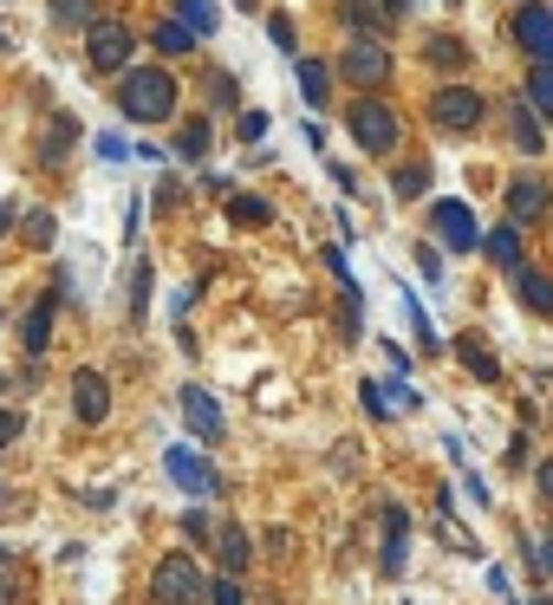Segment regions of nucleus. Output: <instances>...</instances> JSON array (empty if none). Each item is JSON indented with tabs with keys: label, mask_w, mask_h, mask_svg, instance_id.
I'll return each mask as SVG.
<instances>
[{
	"label": "nucleus",
	"mask_w": 553,
	"mask_h": 605,
	"mask_svg": "<svg viewBox=\"0 0 553 605\" xmlns=\"http://www.w3.org/2000/svg\"><path fill=\"white\" fill-rule=\"evenodd\" d=\"M118 111H124L131 125H163V118H176V78L163 66H131L124 85H118Z\"/></svg>",
	"instance_id": "obj_1"
},
{
	"label": "nucleus",
	"mask_w": 553,
	"mask_h": 605,
	"mask_svg": "<svg viewBox=\"0 0 553 605\" xmlns=\"http://www.w3.org/2000/svg\"><path fill=\"white\" fill-rule=\"evenodd\" d=\"M150 599L156 605H203L208 599L203 566H196L189 553H163V560L150 566Z\"/></svg>",
	"instance_id": "obj_2"
},
{
	"label": "nucleus",
	"mask_w": 553,
	"mask_h": 605,
	"mask_svg": "<svg viewBox=\"0 0 553 605\" xmlns=\"http://www.w3.org/2000/svg\"><path fill=\"white\" fill-rule=\"evenodd\" d=\"M430 228H436V241L449 248V255H476L482 248V222H476V208L456 196H443L430 208Z\"/></svg>",
	"instance_id": "obj_3"
},
{
	"label": "nucleus",
	"mask_w": 553,
	"mask_h": 605,
	"mask_svg": "<svg viewBox=\"0 0 553 605\" xmlns=\"http://www.w3.org/2000/svg\"><path fill=\"white\" fill-rule=\"evenodd\" d=\"M346 125H351V137H358V150H371V156H391V150H398V111H391L384 98H358Z\"/></svg>",
	"instance_id": "obj_4"
},
{
	"label": "nucleus",
	"mask_w": 553,
	"mask_h": 605,
	"mask_svg": "<svg viewBox=\"0 0 553 605\" xmlns=\"http://www.w3.org/2000/svg\"><path fill=\"white\" fill-rule=\"evenodd\" d=\"M163 475H170L189 501H208V495L221 488V475L208 469V456L203 450H189V443H170V450H163Z\"/></svg>",
	"instance_id": "obj_5"
},
{
	"label": "nucleus",
	"mask_w": 553,
	"mask_h": 605,
	"mask_svg": "<svg viewBox=\"0 0 553 605\" xmlns=\"http://www.w3.org/2000/svg\"><path fill=\"white\" fill-rule=\"evenodd\" d=\"M430 118H436V131L463 137V131H482L488 105H482V91H469V85H449V91H436V98H430Z\"/></svg>",
	"instance_id": "obj_6"
},
{
	"label": "nucleus",
	"mask_w": 553,
	"mask_h": 605,
	"mask_svg": "<svg viewBox=\"0 0 553 605\" xmlns=\"http://www.w3.org/2000/svg\"><path fill=\"white\" fill-rule=\"evenodd\" d=\"M131 26H118V20H91L85 26V53H91V66L98 72H124L131 66Z\"/></svg>",
	"instance_id": "obj_7"
},
{
	"label": "nucleus",
	"mask_w": 553,
	"mask_h": 605,
	"mask_svg": "<svg viewBox=\"0 0 553 605\" xmlns=\"http://www.w3.org/2000/svg\"><path fill=\"white\" fill-rule=\"evenodd\" d=\"M72 417H78V423H105V417H111V385H105L98 365H78V371H72Z\"/></svg>",
	"instance_id": "obj_8"
},
{
	"label": "nucleus",
	"mask_w": 553,
	"mask_h": 605,
	"mask_svg": "<svg viewBox=\"0 0 553 605\" xmlns=\"http://www.w3.org/2000/svg\"><path fill=\"white\" fill-rule=\"evenodd\" d=\"M514 40H521V53L534 60V66H553V7H521L514 13Z\"/></svg>",
	"instance_id": "obj_9"
},
{
	"label": "nucleus",
	"mask_w": 553,
	"mask_h": 605,
	"mask_svg": "<svg viewBox=\"0 0 553 605\" xmlns=\"http://www.w3.org/2000/svg\"><path fill=\"white\" fill-rule=\"evenodd\" d=\"M183 430H189L196 443H221V403H215V391L183 385Z\"/></svg>",
	"instance_id": "obj_10"
},
{
	"label": "nucleus",
	"mask_w": 553,
	"mask_h": 605,
	"mask_svg": "<svg viewBox=\"0 0 553 605\" xmlns=\"http://www.w3.org/2000/svg\"><path fill=\"white\" fill-rule=\"evenodd\" d=\"M404 553H411V515L398 501H384V580H404Z\"/></svg>",
	"instance_id": "obj_11"
},
{
	"label": "nucleus",
	"mask_w": 553,
	"mask_h": 605,
	"mask_svg": "<svg viewBox=\"0 0 553 605\" xmlns=\"http://www.w3.org/2000/svg\"><path fill=\"white\" fill-rule=\"evenodd\" d=\"M547 183H541V176H514V183H508V222H514V228H528V222H541V215H547Z\"/></svg>",
	"instance_id": "obj_12"
},
{
	"label": "nucleus",
	"mask_w": 553,
	"mask_h": 605,
	"mask_svg": "<svg viewBox=\"0 0 553 605\" xmlns=\"http://www.w3.org/2000/svg\"><path fill=\"white\" fill-rule=\"evenodd\" d=\"M339 72H346L351 85H384V78H391V53H384L378 40H371V46L358 40V46H351L346 60H339Z\"/></svg>",
	"instance_id": "obj_13"
},
{
	"label": "nucleus",
	"mask_w": 553,
	"mask_h": 605,
	"mask_svg": "<svg viewBox=\"0 0 553 605\" xmlns=\"http://www.w3.org/2000/svg\"><path fill=\"white\" fill-rule=\"evenodd\" d=\"M508 273H514V300L534 306L541 320H553V280L547 273H534V268H508Z\"/></svg>",
	"instance_id": "obj_14"
},
{
	"label": "nucleus",
	"mask_w": 553,
	"mask_h": 605,
	"mask_svg": "<svg viewBox=\"0 0 553 605\" xmlns=\"http://www.w3.org/2000/svg\"><path fill=\"white\" fill-rule=\"evenodd\" d=\"M293 78H300V98H306L313 111H326V91H333V72L319 66V60H293Z\"/></svg>",
	"instance_id": "obj_15"
},
{
	"label": "nucleus",
	"mask_w": 553,
	"mask_h": 605,
	"mask_svg": "<svg viewBox=\"0 0 553 605\" xmlns=\"http://www.w3.org/2000/svg\"><path fill=\"white\" fill-rule=\"evenodd\" d=\"M53 313H59V300L46 293V300H40V306L26 313V326H20V338H26V352H33V358H40V352L53 345Z\"/></svg>",
	"instance_id": "obj_16"
},
{
	"label": "nucleus",
	"mask_w": 553,
	"mask_h": 605,
	"mask_svg": "<svg viewBox=\"0 0 553 605\" xmlns=\"http://www.w3.org/2000/svg\"><path fill=\"white\" fill-rule=\"evenodd\" d=\"M423 60H430L436 72H463L469 66V46H463L456 33H436V40H423Z\"/></svg>",
	"instance_id": "obj_17"
},
{
	"label": "nucleus",
	"mask_w": 553,
	"mask_h": 605,
	"mask_svg": "<svg viewBox=\"0 0 553 605\" xmlns=\"http://www.w3.org/2000/svg\"><path fill=\"white\" fill-rule=\"evenodd\" d=\"M215 540H221V573H248V560H254V547H248V534L241 528H215Z\"/></svg>",
	"instance_id": "obj_18"
},
{
	"label": "nucleus",
	"mask_w": 553,
	"mask_h": 605,
	"mask_svg": "<svg viewBox=\"0 0 553 605\" xmlns=\"http://www.w3.org/2000/svg\"><path fill=\"white\" fill-rule=\"evenodd\" d=\"M482 255H488V261H501V268H521V228L508 222V228L482 235Z\"/></svg>",
	"instance_id": "obj_19"
},
{
	"label": "nucleus",
	"mask_w": 553,
	"mask_h": 605,
	"mask_svg": "<svg viewBox=\"0 0 553 605\" xmlns=\"http://www.w3.org/2000/svg\"><path fill=\"white\" fill-rule=\"evenodd\" d=\"M46 13H53L59 33H72V26H91L98 20V0H46Z\"/></svg>",
	"instance_id": "obj_20"
},
{
	"label": "nucleus",
	"mask_w": 553,
	"mask_h": 605,
	"mask_svg": "<svg viewBox=\"0 0 553 605\" xmlns=\"http://www.w3.org/2000/svg\"><path fill=\"white\" fill-rule=\"evenodd\" d=\"M521 105H534V118H553V66L528 72V98Z\"/></svg>",
	"instance_id": "obj_21"
},
{
	"label": "nucleus",
	"mask_w": 553,
	"mask_h": 605,
	"mask_svg": "<svg viewBox=\"0 0 553 605\" xmlns=\"http://www.w3.org/2000/svg\"><path fill=\"white\" fill-rule=\"evenodd\" d=\"M170 20H183L189 33H215V20H221V13H215V0H176V13H170Z\"/></svg>",
	"instance_id": "obj_22"
},
{
	"label": "nucleus",
	"mask_w": 553,
	"mask_h": 605,
	"mask_svg": "<svg viewBox=\"0 0 553 605\" xmlns=\"http://www.w3.org/2000/svg\"><path fill=\"white\" fill-rule=\"evenodd\" d=\"M150 40H156V53H170V60H176V53H189V46H196V33H189V26H183V20H156V33H150Z\"/></svg>",
	"instance_id": "obj_23"
},
{
	"label": "nucleus",
	"mask_w": 553,
	"mask_h": 605,
	"mask_svg": "<svg viewBox=\"0 0 553 605\" xmlns=\"http://www.w3.org/2000/svg\"><path fill=\"white\" fill-rule=\"evenodd\" d=\"M456 358H463V365H469L482 385H495V378H501V371H495V352H488L482 338H463V345H456Z\"/></svg>",
	"instance_id": "obj_24"
},
{
	"label": "nucleus",
	"mask_w": 553,
	"mask_h": 605,
	"mask_svg": "<svg viewBox=\"0 0 553 605\" xmlns=\"http://www.w3.org/2000/svg\"><path fill=\"white\" fill-rule=\"evenodd\" d=\"M514 143H521V150H528V156H541V150H547V131H541V118H534V111H528V105H521V111H514Z\"/></svg>",
	"instance_id": "obj_25"
},
{
	"label": "nucleus",
	"mask_w": 553,
	"mask_h": 605,
	"mask_svg": "<svg viewBox=\"0 0 553 605\" xmlns=\"http://www.w3.org/2000/svg\"><path fill=\"white\" fill-rule=\"evenodd\" d=\"M150 280H156V268L131 261V320H150Z\"/></svg>",
	"instance_id": "obj_26"
},
{
	"label": "nucleus",
	"mask_w": 553,
	"mask_h": 605,
	"mask_svg": "<svg viewBox=\"0 0 553 605\" xmlns=\"http://www.w3.org/2000/svg\"><path fill=\"white\" fill-rule=\"evenodd\" d=\"M176 150H183V163H203V156H208V125H203V118H189V125H183Z\"/></svg>",
	"instance_id": "obj_27"
},
{
	"label": "nucleus",
	"mask_w": 553,
	"mask_h": 605,
	"mask_svg": "<svg viewBox=\"0 0 553 605\" xmlns=\"http://www.w3.org/2000/svg\"><path fill=\"white\" fill-rule=\"evenodd\" d=\"M228 215H235L241 228H261V222H274V208H268L261 196H235V202H228Z\"/></svg>",
	"instance_id": "obj_28"
},
{
	"label": "nucleus",
	"mask_w": 553,
	"mask_h": 605,
	"mask_svg": "<svg viewBox=\"0 0 553 605\" xmlns=\"http://www.w3.org/2000/svg\"><path fill=\"white\" fill-rule=\"evenodd\" d=\"M391 190H398L404 202H411V196H423V190H430V163H404V170L391 176Z\"/></svg>",
	"instance_id": "obj_29"
},
{
	"label": "nucleus",
	"mask_w": 553,
	"mask_h": 605,
	"mask_svg": "<svg viewBox=\"0 0 553 605\" xmlns=\"http://www.w3.org/2000/svg\"><path fill=\"white\" fill-rule=\"evenodd\" d=\"M404 313H411V333H416V345H423V352H443V338H436V326L423 320V306H416L411 293H404Z\"/></svg>",
	"instance_id": "obj_30"
},
{
	"label": "nucleus",
	"mask_w": 553,
	"mask_h": 605,
	"mask_svg": "<svg viewBox=\"0 0 553 605\" xmlns=\"http://www.w3.org/2000/svg\"><path fill=\"white\" fill-rule=\"evenodd\" d=\"M91 150H98V163H131V143H124L118 131H98L91 137Z\"/></svg>",
	"instance_id": "obj_31"
},
{
	"label": "nucleus",
	"mask_w": 553,
	"mask_h": 605,
	"mask_svg": "<svg viewBox=\"0 0 553 605\" xmlns=\"http://www.w3.org/2000/svg\"><path fill=\"white\" fill-rule=\"evenodd\" d=\"M358 403L371 410V423H384V417H391V391H384V385H371V378L358 385Z\"/></svg>",
	"instance_id": "obj_32"
},
{
	"label": "nucleus",
	"mask_w": 553,
	"mask_h": 605,
	"mask_svg": "<svg viewBox=\"0 0 553 605\" xmlns=\"http://www.w3.org/2000/svg\"><path fill=\"white\" fill-rule=\"evenodd\" d=\"M26 241H33V248H53V215H46V208L26 215Z\"/></svg>",
	"instance_id": "obj_33"
},
{
	"label": "nucleus",
	"mask_w": 553,
	"mask_h": 605,
	"mask_svg": "<svg viewBox=\"0 0 553 605\" xmlns=\"http://www.w3.org/2000/svg\"><path fill=\"white\" fill-rule=\"evenodd\" d=\"M183 540H196V547H203V540H215V521H208L203 508H189V515H183Z\"/></svg>",
	"instance_id": "obj_34"
},
{
	"label": "nucleus",
	"mask_w": 553,
	"mask_h": 605,
	"mask_svg": "<svg viewBox=\"0 0 553 605\" xmlns=\"http://www.w3.org/2000/svg\"><path fill=\"white\" fill-rule=\"evenodd\" d=\"M208 599H215V605H241V586H235V573H215V580H208Z\"/></svg>",
	"instance_id": "obj_35"
},
{
	"label": "nucleus",
	"mask_w": 553,
	"mask_h": 605,
	"mask_svg": "<svg viewBox=\"0 0 553 605\" xmlns=\"http://www.w3.org/2000/svg\"><path fill=\"white\" fill-rule=\"evenodd\" d=\"M416 268H423V280H430V287H436V280H443V255H436V248H423V241H416Z\"/></svg>",
	"instance_id": "obj_36"
},
{
	"label": "nucleus",
	"mask_w": 553,
	"mask_h": 605,
	"mask_svg": "<svg viewBox=\"0 0 553 605\" xmlns=\"http://www.w3.org/2000/svg\"><path fill=\"white\" fill-rule=\"evenodd\" d=\"M241 137L261 143V137H268V111H241Z\"/></svg>",
	"instance_id": "obj_37"
},
{
	"label": "nucleus",
	"mask_w": 553,
	"mask_h": 605,
	"mask_svg": "<svg viewBox=\"0 0 553 605\" xmlns=\"http://www.w3.org/2000/svg\"><path fill=\"white\" fill-rule=\"evenodd\" d=\"M508 586H514V580H508V566H488V593H495V599H508Z\"/></svg>",
	"instance_id": "obj_38"
},
{
	"label": "nucleus",
	"mask_w": 553,
	"mask_h": 605,
	"mask_svg": "<svg viewBox=\"0 0 553 605\" xmlns=\"http://www.w3.org/2000/svg\"><path fill=\"white\" fill-rule=\"evenodd\" d=\"M268 33H274L280 53H293V26H286V20H268Z\"/></svg>",
	"instance_id": "obj_39"
},
{
	"label": "nucleus",
	"mask_w": 553,
	"mask_h": 605,
	"mask_svg": "<svg viewBox=\"0 0 553 605\" xmlns=\"http://www.w3.org/2000/svg\"><path fill=\"white\" fill-rule=\"evenodd\" d=\"M13 436H20V417H13V410H0V450H7Z\"/></svg>",
	"instance_id": "obj_40"
},
{
	"label": "nucleus",
	"mask_w": 553,
	"mask_h": 605,
	"mask_svg": "<svg viewBox=\"0 0 553 605\" xmlns=\"http://www.w3.org/2000/svg\"><path fill=\"white\" fill-rule=\"evenodd\" d=\"M534 488H541V501H553V463H541V475H534Z\"/></svg>",
	"instance_id": "obj_41"
},
{
	"label": "nucleus",
	"mask_w": 553,
	"mask_h": 605,
	"mask_svg": "<svg viewBox=\"0 0 553 605\" xmlns=\"http://www.w3.org/2000/svg\"><path fill=\"white\" fill-rule=\"evenodd\" d=\"M541 560H547V573H553V528H547V540H541Z\"/></svg>",
	"instance_id": "obj_42"
},
{
	"label": "nucleus",
	"mask_w": 553,
	"mask_h": 605,
	"mask_svg": "<svg viewBox=\"0 0 553 605\" xmlns=\"http://www.w3.org/2000/svg\"><path fill=\"white\" fill-rule=\"evenodd\" d=\"M7 222H13V215H7V208H0V228H7Z\"/></svg>",
	"instance_id": "obj_43"
},
{
	"label": "nucleus",
	"mask_w": 553,
	"mask_h": 605,
	"mask_svg": "<svg viewBox=\"0 0 553 605\" xmlns=\"http://www.w3.org/2000/svg\"><path fill=\"white\" fill-rule=\"evenodd\" d=\"M534 605H553V599H547V593H541V599H534Z\"/></svg>",
	"instance_id": "obj_44"
},
{
	"label": "nucleus",
	"mask_w": 553,
	"mask_h": 605,
	"mask_svg": "<svg viewBox=\"0 0 553 605\" xmlns=\"http://www.w3.org/2000/svg\"><path fill=\"white\" fill-rule=\"evenodd\" d=\"M0 566H7V547H0Z\"/></svg>",
	"instance_id": "obj_45"
},
{
	"label": "nucleus",
	"mask_w": 553,
	"mask_h": 605,
	"mask_svg": "<svg viewBox=\"0 0 553 605\" xmlns=\"http://www.w3.org/2000/svg\"><path fill=\"white\" fill-rule=\"evenodd\" d=\"M0 46H7V26H0Z\"/></svg>",
	"instance_id": "obj_46"
},
{
	"label": "nucleus",
	"mask_w": 553,
	"mask_h": 605,
	"mask_svg": "<svg viewBox=\"0 0 553 605\" xmlns=\"http://www.w3.org/2000/svg\"><path fill=\"white\" fill-rule=\"evenodd\" d=\"M0 391H7V371H0Z\"/></svg>",
	"instance_id": "obj_47"
}]
</instances>
